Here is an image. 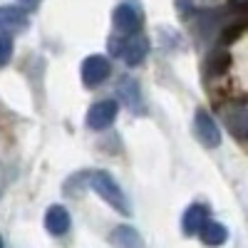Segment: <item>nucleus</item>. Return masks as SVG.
<instances>
[{"label": "nucleus", "instance_id": "obj_1", "mask_svg": "<svg viewBox=\"0 0 248 248\" xmlns=\"http://www.w3.org/2000/svg\"><path fill=\"white\" fill-rule=\"evenodd\" d=\"M87 184H90V189H94V194H99L117 214L129 216V201H127V196H124L122 186L107 171H90Z\"/></svg>", "mask_w": 248, "mask_h": 248}, {"label": "nucleus", "instance_id": "obj_2", "mask_svg": "<svg viewBox=\"0 0 248 248\" xmlns=\"http://www.w3.org/2000/svg\"><path fill=\"white\" fill-rule=\"evenodd\" d=\"M109 47H112V52H114L117 57H122L124 62H127L129 67L141 65L144 57L149 55V43H147V37L139 35V32H137V35H129V37H124V40H119V37L109 40Z\"/></svg>", "mask_w": 248, "mask_h": 248}, {"label": "nucleus", "instance_id": "obj_3", "mask_svg": "<svg viewBox=\"0 0 248 248\" xmlns=\"http://www.w3.org/2000/svg\"><path fill=\"white\" fill-rule=\"evenodd\" d=\"M112 23H114V28L122 35H137L139 28H141V23H144V13H141L139 3L127 0V3L117 5L114 13H112Z\"/></svg>", "mask_w": 248, "mask_h": 248}, {"label": "nucleus", "instance_id": "obj_4", "mask_svg": "<svg viewBox=\"0 0 248 248\" xmlns=\"http://www.w3.org/2000/svg\"><path fill=\"white\" fill-rule=\"evenodd\" d=\"M112 75V65L105 55H90L82 62V85L85 87H99L102 82Z\"/></svg>", "mask_w": 248, "mask_h": 248}, {"label": "nucleus", "instance_id": "obj_5", "mask_svg": "<svg viewBox=\"0 0 248 248\" xmlns=\"http://www.w3.org/2000/svg\"><path fill=\"white\" fill-rule=\"evenodd\" d=\"M114 119H117V102L114 99H102V102H97V105L90 107V112H87V127L99 132V129L112 127Z\"/></svg>", "mask_w": 248, "mask_h": 248}, {"label": "nucleus", "instance_id": "obj_6", "mask_svg": "<svg viewBox=\"0 0 248 248\" xmlns=\"http://www.w3.org/2000/svg\"><path fill=\"white\" fill-rule=\"evenodd\" d=\"M194 129H196V137H199V141L203 144V147L214 149V147H218V144H221V132H218V127H216L214 117L206 112V109H199V112H196V117H194Z\"/></svg>", "mask_w": 248, "mask_h": 248}, {"label": "nucleus", "instance_id": "obj_7", "mask_svg": "<svg viewBox=\"0 0 248 248\" xmlns=\"http://www.w3.org/2000/svg\"><path fill=\"white\" fill-rule=\"evenodd\" d=\"M209 209H206L203 203H191L189 209L184 211V218H181V231L186 236H199L201 229L206 223H209Z\"/></svg>", "mask_w": 248, "mask_h": 248}, {"label": "nucleus", "instance_id": "obj_8", "mask_svg": "<svg viewBox=\"0 0 248 248\" xmlns=\"http://www.w3.org/2000/svg\"><path fill=\"white\" fill-rule=\"evenodd\" d=\"M28 28V10L15 8V5H3L0 8V30L3 32H20Z\"/></svg>", "mask_w": 248, "mask_h": 248}, {"label": "nucleus", "instance_id": "obj_9", "mask_svg": "<svg viewBox=\"0 0 248 248\" xmlns=\"http://www.w3.org/2000/svg\"><path fill=\"white\" fill-rule=\"evenodd\" d=\"M223 119H226V127H229V132H231L236 139H248V107L233 105V107L226 109Z\"/></svg>", "mask_w": 248, "mask_h": 248}, {"label": "nucleus", "instance_id": "obj_10", "mask_svg": "<svg viewBox=\"0 0 248 248\" xmlns=\"http://www.w3.org/2000/svg\"><path fill=\"white\" fill-rule=\"evenodd\" d=\"M45 229L52 236H65L70 231V211L60 203L50 206L47 214H45Z\"/></svg>", "mask_w": 248, "mask_h": 248}, {"label": "nucleus", "instance_id": "obj_11", "mask_svg": "<svg viewBox=\"0 0 248 248\" xmlns=\"http://www.w3.org/2000/svg\"><path fill=\"white\" fill-rule=\"evenodd\" d=\"M119 94L122 102L127 105L132 112H141L144 109V102H141V90H139V82L134 77H124L119 82Z\"/></svg>", "mask_w": 248, "mask_h": 248}, {"label": "nucleus", "instance_id": "obj_12", "mask_svg": "<svg viewBox=\"0 0 248 248\" xmlns=\"http://www.w3.org/2000/svg\"><path fill=\"white\" fill-rule=\"evenodd\" d=\"M199 238H201L203 246L218 248V246H223L226 241H229V229H226L223 223H218V221H209V223H206L203 229H201Z\"/></svg>", "mask_w": 248, "mask_h": 248}, {"label": "nucleus", "instance_id": "obj_13", "mask_svg": "<svg viewBox=\"0 0 248 248\" xmlns=\"http://www.w3.org/2000/svg\"><path fill=\"white\" fill-rule=\"evenodd\" d=\"M109 241L117 246V248H144V241L139 236L137 229H132V226H117V229L112 231Z\"/></svg>", "mask_w": 248, "mask_h": 248}, {"label": "nucleus", "instance_id": "obj_14", "mask_svg": "<svg viewBox=\"0 0 248 248\" xmlns=\"http://www.w3.org/2000/svg\"><path fill=\"white\" fill-rule=\"evenodd\" d=\"M10 55H13V37L3 32L0 35V67H5L10 62Z\"/></svg>", "mask_w": 248, "mask_h": 248}, {"label": "nucleus", "instance_id": "obj_15", "mask_svg": "<svg viewBox=\"0 0 248 248\" xmlns=\"http://www.w3.org/2000/svg\"><path fill=\"white\" fill-rule=\"evenodd\" d=\"M17 3L23 5V8H35L37 3H43V0H17Z\"/></svg>", "mask_w": 248, "mask_h": 248}, {"label": "nucleus", "instance_id": "obj_16", "mask_svg": "<svg viewBox=\"0 0 248 248\" xmlns=\"http://www.w3.org/2000/svg\"><path fill=\"white\" fill-rule=\"evenodd\" d=\"M0 248H5V243H3V238H0Z\"/></svg>", "mask_w": 248, "mask_h": 248}]
</instances>
